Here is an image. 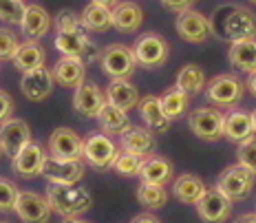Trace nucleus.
<instances>
[{"label":"nucleus","mask_w":256,"mask_h":223,"mask_svg":"<svg viewBox=\"0 0 256 223\" xmlns=\"http://www.w3.org/2000/svg\"><path fill=\"white\" fill-rule=\"evenodd\" d=\"M46 201L56 214L64 216H82L93 206V197L86 188L78 184H49L46 186Z\"/></svg>","instance_id":"obj_1"},{"label":"nucleus","mask_w":256,"mask_h":223,"mask_svg":"<svg viewBox=\"0 0 256 223\" xmlns=\"http://www.w3.org/2000/svg\"><path fill=\"white\" fill-rule=\"evenodd\" d=\"M206 95L214 108L232 110L241 104L245 95V84L236 73H218L208 82Z\"/></svg>","instance_id":"obj_2"},{"label":"nucleus","mask_w":256,"mask_h":223,"mask_svg":"<svg viewBox=\"0 0 256 223\" xmlns=\"http://www.w3.org/2000/svg\"><path fill=\"white\" fill-rule=\"evenodd\" d=\"M132 53H135L137 66L142 68H162L166 64L168 56H170V46L166 38L157 31H146L132 44Z\"/></svg>","instance_id":"obj_3"},{"label":"nucleus","mask_w":256,"mask_h":223,"mask_svg":"<svg viewBox=\"0 0 256 223\" xmlns=\"http://www.w3.org/2000/svg\"><path fill=\"white\" fill-rule=\"evenodd\" d=\"M254 182H256L254 174L236 162V164H232V166H228L226 170L216 177V188L230 201L236 204V201H245L252 197Z\"/></svg>","instance_id":"obj_4"},{"label":"nucleus","mask_w":256,"mask_h":223,"mask_svg":"<svg viewBox=\"0 0 256 223\" xmlns=\"http://www.w3.org/2000/svg\"><path fill=\"white\" fill-rule=\"evenodd\" d=\"M120 152V148L113 142V137L100 132H90L88 137H84L82 146V162L88 164L95 170H108L113 168V162Z\"/></svg>","instance_id":"obj_5"},{"label":"nucleus","mask_w":256,"mask_h":223,"mask_svg":"<svg viewBox=\"0 0 256 223\" xmlns=\"http://www.w3.org/2000/svg\"><path fill=\"white\" fill-rule=\"evenodd\" d=\"M56 49L62 56H76L82 58L84 64L95 62L100 58V49L93 44V40L88 38V31L84 26L78 29H68V31H56Z\"/></svg>","instance_id":"obj_6"},{"label":"nucleus","mask_w":256,"mask_h":223,"mask_svg":"<svg viewBox=\"0 0 256 223\" xmlns=\"http://www.w3.org/2000/svg\"><path fill=\"white\" fill-rule=\"evenodd\" d=\"M100 66H102V73L108 76L110 80L117 78H130L132 73L137 71V60H135V53H132L130 46L126 44H108L106 49L100 51L98 58Z\"/></svg>","instance_id":"obj_7"},{"label":"nucleus","mask_w":256,"mask_h":223,"mask_svg":"<svg viewBox=\"0 0 256 223\" xmlns=\"http://www.w3.org/2000/svg\"><path fill=\"white\" fill-rule=\"evenodd\" d=\"M223 122H226V115H223L221 108H214V106H201V108H194L188 115L190 130L194 132V137H199V140H204V142L221 140Z\"/></svg>","instance_id":"obj_8"},{"label":"nucleus","mask_w":256,"mask_h":223,"mask_svg":"<svg viewBox=\"0 0 256 223\" xmlns=\"http://www.w3.org/2000/svg\"><path fill=\"white\" fill-rule=\"evenodd\" d=\"M174 29H177L179 38L190 42V44H204L214 36V26L206 18L204 14L194 12V9H186L177 14L174 20Z\"/></svg>","instance_id":"obj_9"},{"label":"nucleus","mask_w":256,"mask_h":223,"mask_svg":"<svg viewBox=\"0 0 256 223\" xmlns=\"http://www.w3.org/2000/svg\"><path fill=\"white\" fill-rule=\"evenodd\" d=\"M196 212H199L201 221L206 223H226L232 216V206L234 201H230L221 190L216 188H206L201 192V197L194 201Z\"/></svg>","instance_id":"obj_10"},{"label":"nucleus","mask_w":256,"mask_h":223,"mask_svg":"<svg viewBox=\"0 0 256 223\" xmlns=\"http://www.w3.org/2000/svg\"><path fill=\"white\" fill-rule=\"evenodd\" d=\"M14 212L22 223H49L53 214L46 197H42L38 192H31V190H20L18 192Z\"/></svg>","instance_id":"obj_11"},{"label":"nucleus","mask_w":256,"mask_h":223,"mask_svg":"<svg viewBox=\"0 0 256 223\" xmlns=\"http://www.w3.org/2000/svg\"><path fill=\"white\" fill-rule=\"evenodd\" d=\"M46 157H49L46 148H42L38 142L31 140L18 155L12 157V170L18 174L20 179H36L44 170Z\"/></svg>","instance_id":"obj_12"},{"label":"nucleus","mask_w":256,"mask_h":223,"mask_svg":"<svg viewBox=\"0 0 256 223\" xmlns=\"http://www.w3.org/2000/svg\"><path fill=\"white\" fill-rule=\"evenodd\" d=\"M223 38L228 42L256 38V16L245 7H228L223 18Z\"/></svg>","instance_id":"obj_13"},{"label":"nucleus","mask_w":256,"mask_h":223,"mask_svg":"<svg viewBox=\"0 0 256 223\" xmlns=\"http://www.w3.org/2000/svg\"><path fill=\"white\" fill-rule=\"evenodd\" d=\"M31 142V128L24 120L20 118H9L0 124V148L2 155L16 157L20 150Z\"/></svg>","instance_id":"obj_14"},{"label":"nucleus","mask_w":256,"mask_h":223,"mask_svg":"<svg viewBox=\"0 0 256 223\" xmlns=\"http://www.w3.org/2000/svg\"><path fill=\"white\" fill-rule=\"evenodd\" d=\"M86 170V164L82 159H56L46 157L42 177L49 184H80Z\"/></svg>","instance_id":"obj_15"},{"label":"nucleus","mask_w":256,"mask_h":223,"mask_svg":"<svg viewBox=\"0 0 256 223\" xmlns=\"http://www.w3.org/2000/svg\"><path fill=\"white\" fill-rule=\"evenodd\" d=\"M82 146H84V140L76 130L60 126V128L51 132L46 152H49V157H56V159H82Z\"/></svg>","instance_id":"obj_16"},{"label":"nucleus","mask_w":256,"mask_h":223,"mask_svg":"<svg viewBox=\"0 0 256 223\" xmlns=\"http://www.w3.org/2000/svg\"><path fill=\"white\" fill-rule=\"evenodd\" d=\"M53 84H56V80H53L51 68L38 66V68H34V71L22 73L20 91H22V95L26 100H31V102H42V100H46L53 93Z\"/></svg>","instance_id":"obj_17"},{"label":"nucleus","mask_w":256,"mask_h":223,"mask_svg":"<svg viewBox=\"0 0 256 223\" xmlns=\"http://www.w3.org/2000/svg\"><path fill=\"white\" fill-rule=\"evenodd\" d=\"M106 104L104 91L90 80H84L80 86H76L73 93V108L76 113H80L82 118H98L100 108Z\"/></svg>","instance_id":"obj_18"},{"label":"nucleus","mask_w":256,"mask_h":223,"mask_svg":"<svg viewBox=\"0 0 256 223\" xmlns=\"http://www.w3.org/2000/svg\"><path fill=\"white\" fill-rule=\"evenodd\" d=\"M51 16L42 4H24L22 18H20V31L26 40H42L51 29Z\"/></svg>","instance_id":"obj_19"},{"label":"nucleus","mask_w":256,"mask_h":223,"mask_svg":"<svg viewBox=\"0 0 256 223\" xmlns=\"http://www.w3.org/2000/svg\"><path fill=\"white\" fill-rule=\"evenodd\" d=\"M53 80L64 88H76L86 80V64L82 58L76 56H62L51 68Z\"/></svg>","instance_id":"obj_20"},{"label":"nucleus","mask_w":256,"mask_h":223,"mask_svg":"<svg viewBox=\"0 0 256 223\" xmlns=\"http://www.w3.org/2000/svg\"><path fill=\"white\" fill-rule=\"evenodd\" d=\"M120 148L130 152H140V155L148 157L157 150V137L152 130H148L146 126H128V128L120 135Z\"/></svg>","instance_id":"obj_21"},{"label":"nucleus","mask_w":256,"mask_h":223,"mask_svg":"<svg viewBox=\"0 0 256 223\" xmlns=\"http://www.w3.org/2000/svg\"><path fill=\"white\" fill-rule=\"evenodd\" d=\"M104 98H106V102L117 106V108L132 110L137 106V102H140V91H137V86L128 78H117L108 82Z\"/></svg>","instance_id":"obj_22"},{"label":"nucleus","mask_w":256,"mask_h":223,"mask_svg":"<svg viewBox=\"0 0 256 223\" xmlns=\"http://www.w3.org/2000/svg\"><path fill=\"white\" fill-rule=\"evenodd\" d=\"M137 177L146 184L168 186V184H172V179H174V168L166 157L154 155L152 152V155L146 157V162H144V166H142V170Z\"/></svg>","instance_id":"obj_23"},{"label":"nucleus","mask_w":256,"mask_h":223,"mask_svg":"<svg viewBox=\"0 0 256 223\" xmlns=\"http://www.w3.org/2000/svg\"><path fill=\"white\" fill-rule=\"evenodd\" d=\"M135 108L140 110L146 128L152 130L154 135H157V132H166L170 128V120L164 115L157 95H144V98H140V102H137Z\"/></svg>","instance_id":"obj_24"},{"label":"nucleus","mask_w":256,"mask_h":223,"mask_svg":"<svg viewBox=\"0 0 256 223\" xmlns=\"http://www.w3.org/2000/svg\"><path fill=\"white\" fill-rule=\"evenodd\" d=\"M44 60H46V51L38 40L20 42L18 49H16V53H14V58H12L14 66L18 68L20 73H26V71H34V68H38V66H44Z\"/></svg>","instance_id":"obj_25"},{"label":"nucleus","mask_w":256,"mask_h":223,"mask_svg":"<svg viewBox=\"0 0 256 223\" xmlns=\"http://www.w3.org/2000/svg\"><path fill=\"white\" fill-rule=\"evenodd\" d=\"M252 135H254L252 113H250V110L232 108L230 113L226 115V122H223V137L230 140L232 144H238V142L248 140V137H252Z\"/></svg>","instance_id":"obj_26"},{"label":"nucleus","mask_w":256,"mask_h":223,"mask_svg":"<svg viewBox=\"0 0 256 223\" xmlns=\"http://www.w3.org/2000/svg\"><path fill=\"white\" fill-rule=\"evenodd\" d=\"M228 62L241 73H254L256 71V38L230 42L228 51Z\"/></svg>","instance_id":"obj_27"},{"label":"nucleus","mask_w":256,"mask_h":223,"mask_svg":"<svg viewBox=\"0 0 256 223\" xmlns=\"http://www.w3.org/2000/svg\"><path fill=\"white\" fill-rule=\"evenodd\" d=\"M113 26L122 34H135L144 22V12L137 2H117L113 9Z\"/></svg>","instance_id":"obj_28"},{"label":"nucleus","mask_w":256,"mask_h":223,"mask_svg":"<svg viewBox=\"0 0 256 223\" xmlns=\"http://www.w3.org/2000/svg\"><path fill=\"white\" fill-rule=\"evenodd\" d=\"M204 190H206V184L199 174L184 172V174H179V177L172 179V194L179 204L194 206V201L201 197Z\"/></svg>","instance_id":"obj_29"},{"label":"nucleus","mask_w":256,"mask_h":223,"mask_svg":"<svg viewBox=\"0 0 256 223\" xmlns=\"http://www.w3.org/2000/svg\"><path fill=\"white\" fill-rule=\"evenodd\" d=\"M98 124H100V130L108 137H115V135H122L128 126H130V118H128V110H122L117 106L106 102L98 113Z\"/></svg>","instance_id":"obj_30"},{"label":"nucleus","mask_w":256,"mask_h":223,"mask_svg":"<svg viewBox=\"0 0 256 223\" xmlns=\"http://www.w3.org/2000/svg\"><path fill=\"white\" fill-rule=\"evenodd\" d=\"M80 20H82V26L88 34L90 31L93 34H106L113 26V12H110V7H104V4L88 2L84 7L82 16H80Z\"/></svg>","instance_id":"obj_31"},{"label":"nucleus","mask_w":256,"mask_h":223,"mask_svg":"<svg viewBox=\"0 0 256 223\" xmlns=\"http://www.w3.org/2000/svg\"><path fill=\"white\" fill-rule=\"evenodd\" d=\"M174 86L179 91H184L188 98H194V95H201V91L206 88V73L201 66L196 64H186L179 68L177 73V84Z\"/></svg>","instance_id":"obj_32"},{"label":"nucleus","mask_w":256,"mask_h":223,"mask_svg":"<svg viewBox=\"0 0 256 223\" xmlns=\"http://www.w3.org/2000/svg\"><path fill=\"white\" fill-rule=\"evenodd\" d=\"M159 104H162L164 115H166L170 122H174V120L184 118V115L188 113L190 98L184 91H179V88L174 86V88H168L164 95H159Z\"/></svg>","instance_id":"obj_33"},{"label":"nucleus","mask_w":256,"mask_h":223,"mask_svg":"<svg viewBox=\"0 0 256 223\" xmlns=\"http://www.w3.org/2000/svg\"><path fill=\"white\" fill-rule=\"evenodd\" d=\"M137 201L144 206L146 210H162L168 204V190L166 186H157V184H146L142 182L137 188Z\"/></svg>","instance_id":"obj_34"},{"label":"nucleus","mask_w":256,"mask_h":223,"mask_svg":"<svg viewBox=\"0 0 256 223\" xmlns=\"http://www.w3.org/2000/svg\"><path fill=\"white\" fill-rule=\"evenodd\" d=\"M144 162H146V157L140 155V152H130V150H124L122 148L120 152H117L115 162H113V168L115 172H120L122 177H137L144 166Z\"/></svg>","instance_id":"obj_35"},{"label":"nucleus","mask_w":256,"mask_h":223,"mask_svg":"<svg viewBox=\"0 0 256 223\" xmlns=\"http://www.w3.org/2000/svg\"><path fill=\"white\" fill-rule=\"evenodd\" d=\"M236 162L245 166L250 172L256 177V137H248V140L238 142L236 148Z\"/></svg>","instance_id":"obj_36"},{"label":"nucleus","mask_w":256,"mask_h":223,"mask_svg":"<svg viewBox=\"0 0 256 223\" xmlns=\"http://www.w3.org/2000/svg\"><path fill=\"white\" fill-rule=\"evenodd\" d=\"M18 186L16 182L7 177H0V212L2 214H9L14 212V206H16V199H18Z\"/></svg>","instance_id":"obj_37"},{"label":"nucleus","mask_w":256,"mask_h":223,"mask_svg":"<svg viewBox=\"0 0 256 223\" xmlns=\"http://www.w3.org/2000/svg\"><path fill=\"white\" fill-rule=\"evenodd\" d=\"M24 12L22 0H0V20L7 24H18Z\"/></svg>","instance_id":"obj_38"},{"label":"nucleus","mask_w":256,"mask_h":223,"mask_svg":"<svg viewBox=\"0 0 256 223\" xmlns=\"http://www.w3.org/2000/svg\"><path fill=\"white\" fill-rule=\"evenodd\" d=\"M20 40L9 26H0V62H7L14 58Z\"/></svg>","instance_id":"obj_39"},{"label":"nucleus","mask_w":256,"mask_h":223,"mask_svg":"<svg viewBox=\"0 0 256 223\" xmlns=\"http://www.w3.org/2000/svg\"><path fill=\"white\" fill-rule=\"evenodd\" d=\"M51 24L56 26V31H68V29L82 26V20H80V16L73 12V9H62V12H58V16L51 20Z\"/></svg>","instance_id":"obj_40"},{"label":"nucleus","mask_w":256,"mask_h":223,"mask_svg":"<svg viewBox=\"0 0 256 223\" xmlns=\"http://www.w3.org/2000/svg\"><path fill=\"white\" fill-rule=\"evenodd\" d=\"M14 108H16V104H14V98L9 95L7 91H2L0 88V124H2L4 120H9L14 115Z\"/></svg>","instance_id":"obj_41"},{"label":"nucleus","mask_w":256,"mask_h":223,"mask_svg":"<svg viewBox=\"0 0 256 223\" xmlns=\"http://www.w3.org/2000/svg\"><path fill=\"white\" fill-rule=\"evenodd\" d=\"M196 0H162V4L170 12L179 14V12H186V9H192L194 7Z\"/></svg>","instance_id":"obj_42"},{"label":"nucleus","mask_w":256,"mask_h":223,"mask_svg":"<svg viewBox=\"0 0 256 223\" xmlns=\"http://www.w3.org/2000/svg\"><path fill=\"white\" fill-rule=\"evenodd\" d=\"M130 223H162L159 221V216H154L150 210L148 212H142V214H137V216H132V221Z\"/></svg>","instance_id":"obj_43"},{"label":"nucleus","mask_w":256,"mask_h":223,"mask_svg":"<svg viewBox=\"0 0 256 223\" xmlns=\"http://www.w3.org/2000/svg\"><path fill=\"white\" fill-rule=\"evenodd\" d=\"M234 223H256V212H245Z\"/></svg>","instance_id":"obj_44"},{"label":"nucleus","mask_w":256,"mask_h":223,"mask_svg":"<svg viewBox=\"0 0 256 223\" xmlns=\"http://www.w3.org/2000/svg\"><path fill=\"white\" fill-rule=\"evenodd\" d=\"M245 86H248V91L254 95L256 98V71L254 73H250V78H248V84H245Z\"/></svg>","instance_id":"obj_45"},{"label":"nucleus","mask_w":256,"mask_h":223,"mask_svg":"<svg viewBox=\"0 0 256 223\" xmlns=\"http://www.w3.org/2000/svg\"><path fill=\"white\" fill-rule=\"evenodd\" d=\"M90 2H98V4H104V7H110L113 9L117 2H120V0H90Z\"/></svg>","instance_id":"obj_46"},{"label":"nucleus","mask_w":256,"mask_h":223,"mask_svg":"<svg viewBox=\"0 0 256 223\" xmlns=\"http://www.w3.org/2000/svg\"><path fill=\"white\" fill-rule=\"evenodd\" d=\"M62 223H88V221H82L80 216H64Z\"/></svg>","instance_id":"obj_47"},{"label":"nucleus","mask_w":256,"mask_h":223,"mask_svg":"<svg viewBox=\"0 0 256 223\" xmlns=\"http://www.w3.org/2000/svg\"><path fill=\"white\" fill-rule=\"evenodd\" d=\"M252 124H254V135H256V108L252 110Z\"/></svg>","instance_id":"obj_48"},{"label":"nucleus","mask_w":256,"mask_h":223,"mask_svg":"<svg viewBox=\"0 0 256 223\" xmlns=\"http://www.w3.org/2000/svg\"><path fill=\"white\" fill-rule=\"evenodd\" d=\"M250 2H252V4H256V0H250Z\"/></svg>","instance_id":"obj_49"},{"label":"nucleus","mask_w":256,"mask_h":223,"mask_svg":"<svg viewBox=\"0 0 256 223\" xmlns=\"http://www.w3.org/2000/svg\"><path fill=\"white\" fill-rule=\"evenodd\" d=\"M0 157H2V148H0Z\"/></svg>","instance_id":"obj_50"},{"label":"nucleus","mask_w":256,"mask_h":223,"mask_svg":"<svg viewBox=\"0 0 256 223\" xmlns=\"http://www.w3.org/2000/svg\"><path fill=\"white\" fill-rule=\"evenodd\" d=\"M0 223H9V221H0Z\"/></svg>","instance_id":"obj_51"},{"label":"nucleus","mask_w":256,"mask_h":223,"mask_svg":"<svg viewBox=\"0 0 256 223\" xmlns=\"http://www.w3.org/2000/svg\"><path fill=\"white\" fill-rule=\"evenodd\" d=\"M22 2H24V0H22Z\"/></svg>","instance_id":"obj_52"}]
</instances>
